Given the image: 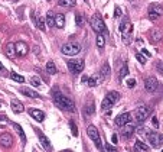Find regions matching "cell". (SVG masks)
Returning a JSON list of instances; mask_svg holds the SVG:
<instances>
[{"label": "cell", "mask_w": 163, "mask_h": 152, "mask_svg": "<svg viewBox=\"0 0 163 152\" xmlns=\"http://www.w3.org/2000/svg\"><path fill=\"white\" fill-rule=\"evenodd\" d=\"M54 103L62 110H68V112H74L75 110V104L69 97H66L61 93H54Z\"/></svg>", "instance_id": "obj_1"}, {"label": "cell", "mask_w": 163, "mask_h": 152, "mask_svg": "<svg viewBox=\"0 0 163 152\" xmlns=\"http://www.w3.org/2000/svg\"><path fill=\"white\" fill-rule=\"evenodd\" d=\"M120 31H121V36H123V42L129 45L131 42V36H133V25L127 19H124L120 25Z\"/></svg>", "instance_id": "obj_2"}, {"label": "cell", "mask_w": 163, "mask_h": 152, "mask_svg": "<svg viewBox=\"0 0 163 152\" xmlns=\"http://www.w3.org/2000/svg\"><path fill=\"white\" fill-rule=\"evenodd\" d=\"M119 100H120V93L119 91H110L108 94L106 96V98L103 100V103H101L103 112H104V110H110V109L113 107Z\"/></svg>", "instance_id": "obj_3"}, {"label": "cell", "mask_w": 163, "mask_h": 152, "mask_svg": "<svg viewBox=\"0 0 163 152\" xmlns=\"http://www.w3.org/2000/svg\"><path fill=\"white\" fill-rule=\"evenodd\" d=\"M81 51V45L76 42H68L64 43L62 48H61V52L64 55H69V57H74V55H78Z\"/></svg>", "instance_id": "obj_4"}, {"label": "cell", "mask_w": 163, "mask_h": 152, "mask_svg": "<svg viewBox=\"0 0 163 152\" xmlns=\"http://www.w3.org/2000/svg\"><path fill=\"white\" fill-rule=\"evenodd\" d=\"M146 139L150 142V145L153 148H160L163 145V135L159 133V132H154V130L146 133Z\"/></svg>", "instance_id": "obj_5"}, {"label": "cell", "mask_w": 163, "mask_h": 152, "mask_svg": "<svg viewBox=\"0 0 163 152\" xmlns=\"http://www.w3.org/2000/svg\"><path fill=\"white\" fill-rule=\"evenodd\" d=\"M91 26H92V29H94L97 33L107 32V29H106V23H104V21L100 18V15H94V16L91 18Z\"/></svg>", "instance_id": "obj_6"}, {"label": "cell", "mask_w": 163, "mask_h": 152, "mask_svg": "<svg viewBox=\"0 0 163 152\" xmlns=\"http://www.w3.org/2000/svg\"><path fill=\"white\" fill-rule=\"evenodd\" d=\"M87 135L90 136V139H92V142L95 143L98 149H103V145H101V139H100V133L95 126H88L87 129Z\"/></svg>", "instance_id": "obj_7"}, {"label": "cell", "mask_w": 163, "mask_h": 152, "mask_svg": "<svg viewBox=\"0 0 163 152\" xmlns=\"http://www.w3.org/2000/svg\"><path fill=\"white\" fill-rule=\"evenodd\" d=\"M149 115H150V109L146 107V106H140V107H137L134 110V116H136V120L139 123H143L149 117Z\"/></svg>", "instance_id": "obj_8"}, {"label": "cell", "mask_w": 163, "mask_h": 152, "mask_svg": "<svg viewBox=\"0 0 163 152\" xmlns=\"http://www.w3.org/2000/svg\"><path fill=\"white\" fill-rule=\"evenodd\" d=\"M163 15V6L157 4V3H153L152 6L149 7V18L150 21H157L159 18H162Z\"/></svg>", "instance_id": "obj_9"}, {"label": "cell", "mask_w": 163, "mask_h": 152, "mask_svg": "<svg viewBox=\"0 0 163 152\" xmlns=\"http://www.w3.org/2000/svg\"><path fill=\"white\" fill-rule=\"evenodd\" d=\"M68 65V68H69V71L71 73H74V74H78V73H82V70H84V61L82 59H75V61H68L66 62Z\"/></svg>", "instance_id": "obj_10"}, {"label": "cell", "mask_w": 163, "mask_h": 152, "mask_svg": "<svg viewBox=\"0 0 163 152\" xmlns=\"http://www.w3.org/2000/svg\"><path fill=\"white\" fill-rule=\"evenodd\" d=\"M157 87H159V81H157V78L156 77H147L146 80H144V88L149 91V93H153V91H156L157 90Z\"/></svg>", "instance_id": "obj_11"}, {"label": "cell", "mask_w": 163, "mask_h": 152, "mask_svg": "<svg viewBox=\"0 0 163 152\" xmlns=\"http://www.w3.org/2000/svg\"><path fill=\"white\" fill-rule=\"evenodd\" d=\"M134 132H136V128H134V125H131V123H127V125L121 126V130H120V133H121V136H123L124 139H129Z\"/></svg>", "instance_id": "obj_12"}, {"label": "cell", "mask_w": 163, "mask_h": 152, "mask_svg": "<svg viewBox=\"0 0 163 152\" xmlns=\"http://www.w3.org/2000/svg\"><path fill=\"white\" fill-rule=\"evenodd\" d=\"M15 45H16V54H17V57H25V55H28V52H29V46H28V43L26 42L17 41Z\"/></svg>", "instance_id": "obj_13"}, {"label": "cell", "mask_w": 163, "mask_h": 152, "mask_svg": "<svg viewBox=\"0 0 163 152\" xmlns=\"http://www.w3.org/2000/svg\"><path fill=\"white\" fill-rule=\"evenodd\" d=\"M131 122V113H123V115H120L117 116V119H116V125L121 128V126H124V125H127V123H130Z\"/></svg>", "instance_id": "obj_14"}, {"label": "cell", "mask_w": 163, "mask_h": 152, "mask_svg": "<svg viewBox=\"0 0 163 152\" xmlns=\"http://www.w3.org/2000/svg\"><path fill=\"white\" fill-rule=\"evenodd\" d=\"M0 145L3 148H10L13 145V138L10 133H1L0 135Z\"/></svg>", "instance_id": "obj_15"}, {"label": "cell", "mask_w": 163, "mask_h": 152, "mask_svg": "<svg viewBox=\"0 0 163 152\" xmlns=\"http://www.w3.org/2000/svg\"><path fill=\"white\" fill-rule=\"evenodd\" d=\"M163 38V32L160 31V29H153L152 32H150V42L152 43H157L159 41H162Z\"/></svg>", "instance_id": "obj_16"}, {"label": "cell", "mask_w": 163, "mask_h": 152, "mask_svg": "<svg viewBox=\"0 0 163 152\" xmlns=\"http://www.w3.org/2000/svg\"><path fill=\"white\" fill-rule=\"evenodd\" d=\"M29 115H31L36 122H44V119H45V113L42 110H38V109H31V110H29Z\"/></svg>", "instance_id": "obj_17"}, {"label": "cell", "mask_w": 163, "mask_h": 152, "mask_svg": "<svg viewBox=\"0 0 163 152\" xmlns=\"http://www.w3.org/2000/svg\"><path fill=\"white\" fill-rule=\"evenodd\" d=\"M4 54L7 55V57H9V58H10V59H13V58H15V57H16V45H15V43H7V45H6V48H4Z\"/></svg>", "instance_id": "obj_18"}, {"label": "cell", "mask_w": 163, "mask_h": 152, "mask_svg": "<svg viewBox=\"0 0 163 152\" xmlns=\"http://www.w3.org/2000/svg\"><path fill=\"white\" fill-rule=\"evenodd\" d=\"M20 93L26 94L28 97H31V98H41V94L36 93L32 88H29V87H22V88H20Z\"/></svg>", "instance_id": "obj_19"}, {"label": "cell", "mask_w": 163, "mask_h": 152, "mask_svg": "<svg viewBox=\"0 0 163 152\" xmlns=\"http://www.w3.org/2000/svg\"><path fill=\"white\" fill-rule=\"evenodd\" d=\"M10 106H12V110L15 112V113H22L23 110H25V107H23V104L19 101V100H12L10 101Z\"/></svg>", "instance_id": "obj_20"}, {"label": "cell", "mask_w": 163, "mask_h": 152, "mask_svg": "<svg viewBox=\"0 0 163 152\" xmlns=\"http://www.w3.org/2000/svg\"><path fill=\"white\" fill-rule=\"evenodd\" d=\"M55 26L59 28V29H62V28L65 26V16H64L62 13L55 15Z\"/></svg>", "instance_id": "obj_21"}, {"label": "cell", "mask_w": 163, "mask_h": 152, "mask_svg": "<svg viewBox=\"0 0 163 152\" xmlns=\"http://www.w3.org/2000/svg\"><path fill=\"white\" fill-rule=\"evenodd\" d=\"M100 76H101V80H107L110 77V65L107 64V62H104V65L101 67Z\"/></svg>", "instance_id": "obj_22"}, {"label": "cell", "mask_w": 163, "mask_h": 152, "mask_svg": "<svg viewBox=\"0 0 163 152\" xmlns=\"http://www.w3.org/2000/svg\"><path fill=\"white\" fill-rule=\"evenodd\" d=\"M134 151H143V152H147L150 151V146L149 145H146V143H143V142L137 141L136 143H134V148H133Z\"/></svg>", "instance_id": "obj_23"}, {"label": "cell", "mask_w": 163, "mask_h": 152, "mask_svg": "<svg viewBox=\"0 0 163 152\" xmlns=\"http://www.w3.org/2000/svg\"><path fill=\"white\" fill-rule=\"evenodd\" d=\"M39 141H41V145L44 146L45 149H51V143H49V139H48L45 135H42L41 132H39Z\"/></svg>", "instance_id": "obj_24"}, {"label": "cell", "mask_w": 163, "mask_h": 152, "mask_svg": "<svg viewBox=\"0 0 163 152\" xmlns=\"http://www.w3.org/2000/svg\"><path fill=\"white\" fill-rule=\"evenodd\" d=\"M100 81H101V76H94V77H91V78H88L87 84L90 87H97Z\"/></svg>", "instance_id": "obj_25"}, {"label": "cell", "mask_w": 163, "mask_h": 152, "mask_svg": "<svg viewBox=\"0 0 163 152\" xmlns=\"http://www.w3.org/2000/svg\"><path fill=\"white\" fill-rule=\"evenodd\" d=\"M46 73H49L51 76H55V74H56V67H55L54 61H48V62H46Z\"/></svg>", "instance_id": "obj_26"}, {"label": "cell", "mask_w": 163, "mask_h": 152, "mask_svg": "<svg viewBox=\"0 0 163 152\" xmlns=\"http://www.w3.org/2000/svg\"><path fill=\"white\" fill-rule=\"evenodd\" d=\"M58 4L62 6V7H74L75 0H58Z\"/></svg>", "instance_id": "obj_27"}, {"label": "cell", "mask_w": 163, "mask_h": 152, "mask_svg": "<svg viewBox=\"0 0 163 152\" xmlns=\"http://www.w3.org/2000/svg\"><path fill=\"white\" fill-rule=\"evenodd\" d=\"M13 128L16 129L17 135H19V136H20V139H22V143L25 145V142H26V136H25V133H23L22 128H20V125H17V123H13Z\"/></svg>", "instance_id": "obj_28"}, {"label": "cell", "mask_w": 163, "mask_h": 152, "mask_svg": "<svg viewBox=\"0 0 163 152\" xmlns=\"http://www.w3.org/2000/svg\"><path fill=\"white\" fill-rule=\"evenodd\" d=\"M46 25L49 26V28H52L55 26V15L52 12H49V13H46Z\"/></svg>", "instance_id": "obj_29"}, {"label": "cell", "mask_w": 163, "mask_h": 152, "mask_svg": "<svg viewBox=\"0 0 163 152\" xmlns=\"http://www.w3.org/2000/svg\"><path fill=\"white\" fill-rule=\"evenodd\" d=\"M104 45H106V38H104V35H103V33H97V46L100 49H103Z\"/></svg>", "instance_id": "obj_30"}, {"label": "cell", "mask_w": 163, "mask_h": 152, "mask_svg": "<svg viewBox=\"0 0 163 152\" xmlns=\"http://www.w3.org/2000/svg\"><path fill=\"white\" fill-rule=\"evenodd\" d=\"M129 74V68H127V65H124L121 70H120V74H119V80L120 81H123L124 80V77Z\"/></svg>", "instance_id": "obj_31"}, {"label": "cell", "mask_w": 163, "mask_h": 152, "mask_svg": "<svg viewBox=\"0 0 163 152\" xmlns=\"http://www.w3.org/2000/svg\"><path fill=\"white\" fill-rule=\"evenodd\" d=\"M12 80H15V81H17V83H25V77L20 76V74H17V73H12Z\"/></svg>", "instance_id": "obj_32"}, {"label": "cell", "mask_w": 163, "mask_h": 152, "mask_svg": "<svg viewBox=\"0 0 163 152\" xmlns=\"http://www.w3.org/2000/svg\"><path fill=\"white\" fill-rule=\"evenodd\" d=\"M94 112H95V109H94V103H88L87 107H85V113H87L88 116H91V115H94Z\"/></svg>", "instance_id": "obj_33"}, {"label": "cell", "mask_w": 163, "mask_h": 152, "mask_svg": "<svg viewBox=\"0 0 163 152\" xmlns=\"http://www.w3.org/2000/svg\"><path fill=\"white\" fill-rule=\"evenodd\" d=\"M31 84H32L33 87H39L41 86V78H39L38 76L31 77Z\"/></svg>", "instance_id": "obj_34"}, {"label": "cell", "mask_w": 163, "mask_h": 152, "mask_svg": "<svg viewBox=\"0 0 163 152\" xmlns=\"http://www.w3.org/2000/svg\"><path fill=\"white\" fill-rule=\"evenodd\" d=\"M38 28L41 29V31H45L46 29V23H45V19L44 18H38Z\"/></svg>", "instance_id": "obj_35"}, {"label": "cell", "mask_w": 163, "mask_h": 152, "mask_svg": "<svg viewBox=\"0 0 163 152\" xmlns=\"http://www.w3.org/2000/svg\"><path fill=\"white\" fill-rule=\"evenodd\" d=\"M75 22H76V26H82V25H84V18H82V15H76Z\"/></svg>", "instance_id": "obj_36"}, {"label": "cell", "mask_w": 163, "mask_h": 152, "mask_svg": "<svg viewBox=\"0 0 163 152\" xmlns=\"http://www.w3.org/2000/svg\"><path fill=\"white\" fill-rule=\"evenodd\" d=\"M136 58H137V61L140 62L141 65H144L146 64V55H143V54H137L136 55Z\"/></svg>", "instance_id": "obj_37"}, {"label": "cell", "mask_w": 163, "mask_h": 152, "mask_svg": "<svg viewBox=\"0 0 163 152\" xmlns=\"http://www.w3.org/2000/svg\"><path fill=\"white\" fill-rule=\"evenodd\" d=\"M69 125H71V132H72V135H74V136H78V128H76V125L74 122H71Z\"/></svg>", "instance_id": "obj_38"}, {"label": "cell", "mask_w": 163, "mask_h": 152, "mask_svg": "<svg viewBox=\"0 0 163 152\" xmlns=\"http://www.w3.org/2000/svg\"><path fill=\"white\" fill-rule=\"evenodd\" d=\"M126 86L129 87V88H133V87L136 86V80H134V78H129L127 83H126Z\"/></svg>", "instance_id": "obj_39"}, {"label": "cell", "mask_w": 163, "mask_h": 152, "mask_svg": "<svg viewBox=\"0 0 163 152\" xmlns=\"http://www.w3.org/2000/svg\"><path fill=\"white\" fill-rule=\"evenodd\" d=\"M156 68H157V71H159L160 74H163V61H159V62L156 64Z\"/></svg>", "instance_id": "obj_40"}, {"label": "cell", "mask_w": 163, "mask_h": 152, "mask_svg": "<svg viewBox=\"0 0 163 152\" xmlns=\"http://www.w3.org/2000/svg\"><path fill=\"white\" fill-rule=\"evenodd\" d=\"M120 16H121V9L117 6V7L114 9V18H120Z\"/></svg>", "instance_id": "obj_41"}, {"label": "cell", "mask_w": 163, "mask_h": 152, "mask_svg": "<svg viewBox=\"0 0 163 152\" xmlns=\"http://www.w3.org/2000/svg\"><path fill=\"white\" fill-rule=\"evenodd\" d=\"M152 123H153V126H154V128H159V122H157V117H153V119H152Z\"/></svg>", "instance_id": "obj_42"}, {"label": "cell", "mask_w": 163, "mask_h": 152, "mask_svg": "<svg viewBox=\"0 0 163 152\" xmlns=\"http://www.w3.org/2000/svg\"><path fill=\"white\" fill-rule=\"evenodd\" d=\"M111 141H113V143L116 145V143H117V141H119V138H117V135H113V136H111Z\"/></svg>", "instance_id": "obj_43"}, {"label": "cell", "mask_w": 163, "mask_h": 152, "mask_svg": "<svg viewBox=\"0 0 163 152\" xmlns=\"http://www.w3.org/2000/svg\"><path fill=\"white\" fill-rule=\"evenodd\" d=\"M106 149H107V151H116V146H111V145H107V146H106Z\"/></svg>", "instance_id": "obj_44"}, {"label": "cell", "mask_w": 163, "mask_h": 152, "mask_svg": "<svg viewBox=\"0 0 163 152\" xmlns=\"http://www.w3.org/2000/svg\"><path fill=\"white\" fill-rule=\"evenodd\" d=\"M143 54L146 55V57H150V52H149V51H146V49H143Z\"/></svg>", "instance_id": "obj_45"}, {"label": "cell", "mask_w": 163, "mask_h": 152, "mask_svg": "<svg viewBox=\"0 0 163 152\" xmlns=\"http://www.w3.org/2000/svg\"><path fill=\"white\" fill-rule=\"evenodd\" d=\"M82 83H88V77H82Z\"/></svg>", "instance_id": "obj_46"}, {"label": "cell", "mask_w": 163, "mask_h": 152, "mask_svg": "<svg viewBox=\"0 0 163 152\" xmlns=\"http://www.w3.org/2000/svg\"><path fill=\"white\" fill-rule=\"evenodd\" d=\"M0 73H1V74L4 73V68H3V65H1V62H0Z\"/></svg>", "instance_id": "obj_47"}, {"label": "cell", "mask_w": 163, "mask_h": 152, "mask_svg": "<svg viewBox=\"0 0 163 152\" xmlns=\"http://www.w3.org/2000/svg\"><path fill=\"white\" fill-rule=\"evenodd\" d=\"M7 117H4V116H0V120H6Z\"/></svg>", "instance_id": "obj_48"}, {"label": "cell", "mask_w": 163, "mask_h": 152, "mask_svg": "<svg viewBox=\"0 0 163 152\" xmlns=\"http://www.w3.org/2000/svg\"><path fill=\"white\" fill-rule=\"evenodd\" d=\"M84 1H88V0H84Z\"/></svg>", "instance_id": "obj_49"}, {"label": "cell", "mask_w": 163, "mask_h": 152, "mask_svg": "<svg viewBox=\"0 0 163 152\" xmlns=\"http://www.w3.org/2000/svg\"><path fill=\"white\" fill-rule=\"evenodd\" d=\"M0 107H1V104H0Z\"/></svg>", "instance_id": "obj_50"}, {"label": "cell", "mask_w": 163, "mask_h": 152, "mask_svg": "<svg viewBox=\"0 0 163 152\" xmlns=\"http://www.w3.org/2000/svg\"><path fill=\"white\" fill-rule=\"evenodd\" d=\"M15 1H16V0H15Z\"/></svg>", "instance_id": "obj_51"}]
</instances>
